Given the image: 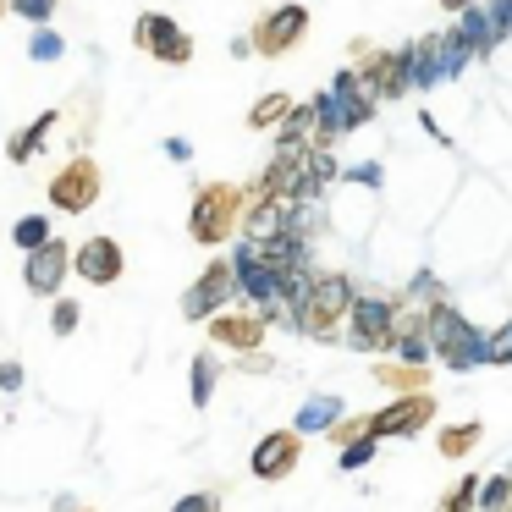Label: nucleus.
<instances>
[{"instance_id":"ddd939ff","label":"nucleus","mask_w":512,"mask_h":512,"mask_svg":"<svg viewBox=\"0 0 512 512\" xmlns=\"http://www.w3.org/2000/svg\"><path fill=\"white\" fill-rule=\"evenodd\" d=\"M298 457H303V430H270L265 441L254 446L248 468H254V479H265V485H281V479L298 468Z\"/></svg>"},{"instance_id":"72a5a7b5","label":"nucleus","mask_w":512,"mask_h":512,"mask_svg":"<svg viewBox=\"0 0 512 512\" xmlns=\"http://www.w3.org/2000/svg\"><path fill=\"white\" fill-rule=\"evenodd\" d=\"M6 12H12V0H0V17H6Z\"/></svg>"},{"instance_id":"7c9ffc66","label":"nucleus","mask_w":512,"mask_h":512,"mask_svg":"<svg viewBox=\"0 0 512 512\" xmlns=\"http://www.w3.org/2000/svg\"><path fill=\"white\" fill-rule=\"evenodd\" d=\"M441 6H446V12H452V17H468V12H479L485 0H441Z\"/></svg>"},{"instance_id":"473e14b6","label":"nucleus","mask_w":512,"mask_h":512,"mask_svg":"<svg viewBox=\"0 0 512 512\" xmlns=\"http://www.w3.org/2000/svg\"><path fill=\"white\" fill-rule=\"evenodd\" d=\"M232 56H237V61H248V56H254V45H248V34H237V39H232Z\"/></svg>"},{"instance_id":"6e6552de","label":"nucleus","mask_w":512,"mask_h":512,"mask_svg":"<svg viewBox=\"0 0 512 512\" xmlns=\"http://www.w3.org/2000/svg\"><path fill=\"white\" fill-rule=\"evenodd\" d=\"M232 298H237V265L232 259H210V265L199 270V281L182 292V320L204 325V320H215Z\"/></svg>"},{"instance_id":"c85d7f7f","label":"nucleus","mask_w":512,"mask_h":512,"mask_svg":"<svg viewBox=\"0 0 512 512\" xmlns=\"http://www.w3.org/2000/svg\"><path fill=\"white\" fill-rule=\"evenodd\" d=\"M0 391H23V364H12V358L0 364Z\"/></svg>"},{"instance_id":"7ed1b4c3","label":"nucleus","mask_w":512,"mask_h":512,"mask_svg":"<svg viewBox=\"0 0 512 512\" xmlns=\"http://www.w3.org/2000/svg\"><path fill=\"white\" fill-rule=\"evenodd\" d=\"M100 188H105L100 160L83 149V155H72L67 166L45 182V199H50V210H56V215H89L94 204H100Z\"/></svg>"},{"instance_id":"f03ea898","label":"nucleus","mask_w":512,"mask_h":512,"mask_svg":"<svg viewBox=\"0 0 512 512\" xmlns=\"http://www.w3.org/2000/svg\"><path fill=\"white\" fill-rule=\"evenodd\" d=\"M353 276H342V270H325V276H309V287H303L298 298V331L314 336V342H336V336L347 331V314H353Z\"/></svg>"},{"instance_id":"393cba45","label":"nucleus","mask_w":512,"mask_h":512,"mask_svg":"<svg viewBox=\"0 0 512 512\" xmlns=\"http://www.w3.org/2000/svg\"><path fill=\"white\" fill-rule=\"evenodd\" d=\"M56 6H61V0H12V12L23 17V23H34V28H50Z\"/></svg>"},{"instance_id":"5701e85b","label":"nucleus","mask_w":512,"mask_h":512,"mask_svg":"<svg viewBox=\"0 0 512 512\" xmlns=\"http://www.w3.org/2000/svg\"><path fill=\"white\" fill-rule=\"evenodd\" d=\"M474 507H479V479H463V485H446L435 512H474Z\"/></svg>"},{"instance_id":"0eeeda50","label":"nucleus","mask_w":512,"mask_h":512,"mask_svg":"<svg viewBox=\"0 0 512 512\" xmlns=\"http://www.w3.org/2000/svg\"><path fill=\"white\" fill-rule=\"evenodd\" d=\"M391 320H397V298H375V292H358L353 314H347V347L353 353H391Z\"/></svg>"},{"instance_id":"bb28decb","label":"nucleus","mask_w":512,"mask_h":512,"mask_svg":"<svg viewBox=\"0 0 512 512\" xmlns=\"http://www.w3.org/2000/svg\"><path fill=\"white\" fill-rule=\"evenodd\" d=\"M221 496H226V485L221 490H193V496H182L171 512H221Z\"/></svg>"},{"instance_id":"f3484780","label":"nucleus","mask_w":512,"mask_h":512,"mask_svg":"<svg viewBox=\"0 0 512 512\" xmlns=\"http://www.w3.org/2000/svg\"><path fill=\"white\" fill-rule=\"evenodd\" d=\"M292 105H298L292 94H265V100L248 111V127H254V133H276V127L292 116Z\"/></svg>"},{"instance_id":"aec40b11","label":"nucleus","mask_w":512,"mask_h":512,"mask_svg":"<svg viewBox=\"0 0 512 512\" xmlns=\"http://www.w3.org/2000/svg\"><path fill=\"white\" fill-rule=\"evenodd\" d=\"M67 56V39L56 34V28H34V39H28V61H39V67H50V61Z\"/></svg>"},{"instance_id":"6ab92c4d","label":"nucleus","mask_w":512,"mask_h":512,"mask_svg":"<svg viewBox=\"0 0 512 512\" xmlns=\"http://www.w3.org/2000/svg\"><path fill=\"white\" fill-rule=\"evenodd\" d=\"M336 413H342V402H336V397H314V402H303V413H298V424H292V430H303V435L331 430Z\"/></svg>"},{"instance_id":"cd10ccee","label":"nucleus","mask_w":512,"mask_h":512,"mask_svg":"<svg viewBox=\"0 0 512 512\" xmlns=\"http://www.w3.org/2000/svg\"><path fill=\"white\" fill-rule=\"evenodd\" d=\"M369 457H375V435H364V441L347 446V452H342V468H364Z\"/></svg>"},{"instance_id":"b1692460","label":"nucleus","mask_w":512,"mask_h":512,"mask_svg":"<svg viewBox=\"0 0 512 512\" xmlns=\"http://www.w3.org/2000/svg\"><path fill=\"white\" fill-rule=\"evenodd\" d=\"M39 149H45V144L34 138V127H17V133L6 138V160H12V166H28V160H34Z\"/></svg>"},{"instance_id":"c756f323","label":"nucleus","mask_w":512,"mask_h":512,"mask_svg":"<svg viewBox=\"0 0 512 512\" xmlns=\"http://www.w3.org/2000/svg\"><path fill=\"white\" fill-rule=\"evenodd\" d=\"M237 364L254 369V375H259V369H270V353H265V347H259V353H237Z\"/></svg>"},{"instance_id":"1a4fd4ad","label":"nucleus","mask_w":512,"mask_h":512,"mask_svg":"<svg viewBox=\"0 0 512 512\" xmlns=\"http://www.w3.org/2000/svg\"><path fill=\"white\" fill-rule=\"evenodd\" d=\"M133 45L144 50V56H155L160 67H188L193 61V34L177 23V17L166 12H144L133 23Z\"/></svg>"},{"instance_id":"a878e982","label":"nucleus","mask_w":512,"mask_h":512,"mask_svg":"<svg viewBox=\"0 0 512 512\" xmlns=\"http://www.w3.org/2000/svg\"><path fill=\"white\" fill-rule=\"evenodd\" d=\"M485 364H512V320L485 336Z\"/></svg>"},{"instance_id":"39448f33","label":"nucleus","mask_w":512,"mask_h":512,"mask_svg":"<svg viewBox=\"0 0 512 512\" xmlns=\"http://www.w3.org/2000/svg\"><path fill=\"white\" fill-rule=\"evenodd\" d=\"M430 353L446 358L452 369H474V364H485V336H479L452 303L435 298V309H430Z\"/></svg>"},{"instance_id":"4be33fe9","label":"nucleus","mask_w":512,"mask_h":512,"mask_svg":"<svg viewBox=\"0 0 512 512\" xmlns=\"http://www.w3.org/2000/svg\"><path fill=\"white\" fill-rule=\"evenodd\" d=\"M83 320V303L78 298H50V331L56 336H72Z\"/></svg>"},{"instance_id":"20e7f679","label":"nucleus","mask_w":512,"mask_h":512,"mask_svg":"<svg viewBox=\"0 0 512 512\" xmlns=\"http://www.w3.org/2000/svg\"><path fill=\"white\" fill-rule=\"evenodd\" d=\"M353 78L369 100H402L419 83V67H413V50H369L353 61Z\"/></svg>"},{"instance_id":"412c9836","label":"nucleus","mask_w":512,"mask_h":512,"mask_svg":"<svg viewBox=\"0 0 512 512\" xmlns=\"http://www.w3.org/2000/svg\"><path fill=\"white\" fill-rule=\"evenodd\" d=\"M474 441H479V424H452V430H441V457H468L474 452Z\"/></svg>"},{"instance_id":"2f4dec72","label":"nucleus","mask_w":512,"mask_h":512,"mask_svg":"<svg viewBox=\"0 0 512 512\" xmlns=\"http://www.w3.org/2000/svg\"><path fill=\"white\" fill-rule=\"evenodd\" d=\"M166 155L171 160H193V144H188V138H166Z\"/></svg>"},{"instance_id":"2eb2a0df","label":"nucleus","mask_w":512,"mask_h":512,"mask_svg":"<svg viewBox=\"0 0 512 512\" xmlns=\"http://www.w3.org/2000/svg\"><path fill=\"white\" fill-rule=\"evenodd\" d=\"M215 386H221V358H215V353H199V358H193V369H188V397H193V408H210Z\"/></svg>"},{"instance_id":"f257e3e1","label":"nucleus","mask_w":512,"mask_h":512,"mask_svg":"<svg viewBox=\"0 0 512 512\" xmlns=\"http://www.w3.org/2000/svg\"><path fill=\"white\" fill-rule=\"evenodd\" d=\"M254 199V182H204L188 210V237L199 248H221L243 232V210Z\"/></svg>"},{"instance_id":"a211bd4d","label":"nucleus","mask_w":512,"mask_h":512,"mask_svg":"<svg viewBox=\"0 0 512 512\" xmlns=\"http://www.w3.org/2000/svg\"><path fill=\"white\" fill-rule=\"evenodd\" d=\"M50 237H56V221H50L45 210H34V215H23V221L12 226V243L23 248V254H34V248H45Z\"/></svg>"},{"instance_id":"9b49d317","label":"nucleus","mask_w":512,"mask_h":512,"mask_svg":"<svg viewBox=\"0 0 512 512\" xmlns=\"http://www.w3.org/2000/svg\"><path fill=\"white\" fill-rule=\"evenodd\" d=\"M122 270H127V254H122V243H116V237H105V232L83 237V243L72 248V276L89 281V287H116V281H122Z\"/></svg>"},{"instance_id":"423d86ee","label":"nucleus","mask_w":512,"mask_h":512,"mask_svg":"<svg viewBox=\"0 0 512 512\" xmlns=\"http://www.w3.org/2000/svg\"><path fill=\"white\" fill-rule=\"evenodd\" d=\"M303 34H309V6L287 0V6H270V12L259 17L254 28H248V45H254V56L281 61L287 50H298V45H303Z\"/></svg>"},{"instance_id":"dca6fc26","label":"nucleus","mask_w":512,"mask_h":512,"mask_svg":"<svg viewBox=\"0 0 512 512\" xmlns=\"http://www.w3.org/2000/svg\"><path fill=\"white\" fill-rule=\"evenodd\" d=\"M375 380H380V386H391V391H402V397L430 386L424 364H413V358H402V364H375Z\"/></svg>"},{"instance_id":"9d476101","label":"nucleus","mask_w":512,"mask_h":512,"mask_svg":"<svg viewBox=\"0 0 512 512\" xmlns=\"http://www.w3.org/2000/svg\"><path fill=\"white\" fill-rule=\"evenodd\" d=\"M67 276H72V243L67 237H50L45 248L23 254V287L34 292V298H61Z\"/></svg>"},{"instance_id":"f8f14e48","label":"nucleus","mask_w":512,"mask_h":512,"mask_svg":"<svg viewBox=\"0 0 512 512\" xmlns=\"http://www.w3.org/2000/svg\"><path fill=\"white\" fill-rule=\"evenodd\" d=\"M435 408H441V402H435L430 391H408V397L386 402L380 413H364V424H369L375 441H386V435H419L424 424L435 419Z\"/></svg>"},{"instance_id":"f704fd0d","label":"nucleus","mask_w":512,"mask_h":512,"mask_svg":"<svg viewBox=\"0 0 512 512\" xmlns=\"http://www.w3.org/2000/svg\"><path fill=\"white\" fill-rule=\"evenodd\" d=\"M72 512H94V507H72Z\"/></svg>"},{"instance_id":"4468645a","label":"nucleus","mask_w":512,"mask_h":512,"mask_svg":"<svg viewBox=\"0 0 512 512\" xmlns=\"http://www.w3.org/2000/svg\"><path fill=\"white\" fill-rule=\"evenodd\" d=\"M204 331H210V342L215 347H232V353H259L265 347V331H270V320L265 314H215V320H204Z\"/></svg>"}]
</instances>
